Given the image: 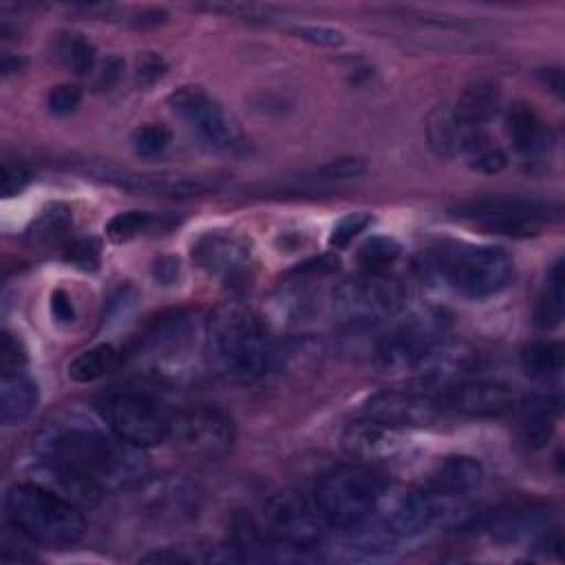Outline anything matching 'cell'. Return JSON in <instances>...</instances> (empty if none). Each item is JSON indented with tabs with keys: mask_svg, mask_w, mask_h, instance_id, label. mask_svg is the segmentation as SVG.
<instances>
[{
	"mask_svg": "<svg viewBox=\"0 0 565 565\" xmlns=\"http://www.w3.org/2000/svg\"><path fill=\"white\" fill-rule=\"evenodd\" d=\"M73 230V214L64 203L46 205L29 227V241L40 247H66Z\"/></svg>",
	"mask_w": 565,
	"mask_h": 565,
	"instance_id": "26",
	"label": "cell"
},
{
	"mask_svg": "<svg viewBox=\"0 0 565 565\" xmlns=\"http://www.w3.org/2000/svg\"><path fill=\"white\" fill-rule=\"evenodd\" d=\"M33 446L40 459L95 481L104 492L128 488L146 475L141 448L79 413H62L46 422L35 433Z\"/></svg>",
	"mask_w": 565,
	"mask_h": 565,
	"instance_id": "1",
	"label": "cell"
},
{
	"mask_svg": "<svg viewBox=\"0 0 565 565\" xmlns=\"http://www.w3.org/2000/svg\"><path fill=\"white\" fill-rule=\"evenodd\" d=\"M441 331V322L437 316H413L388 333H384L373 351V364L380 373L402 377V375H419L426 360Z\"/></svg>",
	"mask_w": 565,
	"mask_h": 565,
	"instance_id": "9",
	"label": "cell"
},
{
	"mask_svg": "<svg viewBox=\"0 0 565 565\" xmlns=\"http://www.w3.org/2000/svg\"><path fill=\"white\" fill-rule=\"evenodd\" d=\"M172 141V132L163 124H141L130 135V146L137 157H159Z\"/></svg>",
	"mask_w": 565,
	"mask_h": 565,
	"instance_id": "32",
	"label": "cell"
},
{
	"mask_svg": "<svg viewBox=\"0 0 565 565\" xmlns=\"http://www.w3.org/2000/svg\"><path fill=\"white\" fill-rule=\"evenodd\" d=\"M4 516L20 536L46 547L73 545L86 530L79 505L35 481L7 492Z\"/></svg>",
	"mask_w": 565,
	"mask_h": 565,
	"instance_id": "4",
	"label": "cell"
},
{
	"mask_svg": "<svg viewBox=\"0 0 565 565\" xmlns=\"http://www.w3.org/2000/svg\"><path fill=\"white\" fill-rule=\"evenodd\" d=\"M539 75H541L543 84H545L552 93H556L558 97L563 95V73H561V68H543Z\"/></svg>",
	"mask_w": 565,
	"mask_h": 565,
	"instance_id": "47",
	"label": "cell"
},
{
	"mask_svg": "<svg viewBox=\"0 0 565 565\" xmlns=\"http://www.w3.org/2000/svg\"><path fill=\"white\" fill-rule=\"evenodd\" d=\"M64 258L77 267L93 269L99 263V243L95 238H77L64 247Z\"/></svg>",
	"mask_w": 565,
	"mask_h": 565,
	"instance_id": "40",
	"label": "cell"
},
{
	"mask_svg": "<svg viewBox=\"0 0 565 565\" xmlns=\"http://www.w3.org/2000/svg\"><path fill=\"white\" fill-rule=\"evenodd\" d=\"M466 163L470 170L475 172H483V174H497L508 166V157L505 152L494 146L486 135H481L468 150H466Z\"/></svg>",
	"mask_w": 565,
	"mask_h": 565,
	"instance_id": "33",
	"label": "cell"
},
{
	"mask_svg": "<svg viewBox=\"0 0 565 565\" xmlns=\"http://www.w3.org/2000/svg\"><path fill=\"white\" fill-rule=\"evenodd\" d=\"M33 477H35V483L57 492L60 497L73 501L79 508L97 505L99 499L104 497V490L95 481L44 459H40V463L35 466Z\"/></svg>",
	"mask_w": 565,
	"mask_h": 565,
	"instance_id": "23",
	"label": "cell"
},
{
	"mask_svg": "<svg viewBox=\"0 0 565 565\" xmlns=\"http://www.w3.org/2000/svg\"><path fill=\"white\" fill-rule=\"evenodd\" d=\"M437 399L446 411L468 417H501L516 406L514 391L508 384L492 380H461L444 384Z\"/></svg>",
	"mask_w": 565,
	"mask_h": 565,
	"instance_id": "17",
	"label": "cell"
},
{
	"mask_svg": "<svg viewBox=\"0 0 565 565\" xmlns=\"http://www.w3.org/2000/svg\"><path fill=\"white\" fill-rule=\"evenodd\" d=\"M289 33L294 38H300V40L318 44V46L344 44V33L340 29H333L327 24H294V26H289Z\"/></svg>",
	"mask_w": 565,
	"mask_h": 565,
	"instance_id": "38",
	"label": "cell"
},
{
	"mask_svg": "<svg viewBox=\"0 0 565 565\" xmlns=\"http://www.w3.org/2000/svg\"><path fill=\"white\" fill-rule=\"evenodd\" d=\"M386 486L366 466L342 463L320 475L313 486V503L327 525L349 530L369 519Z\"/></svg>",
	"mask_w": 565,
	"mask_h": 565,
	"instance_id": "5",
	"label": "cell"
},
{
	"mask_svg": "<svg viewBox=\"0 0 565 565\" xmlns=\"http://www.w3.org/2000/svg\"><path fill=\"white\" fill-rule=\"evenodd\" d=\"M166 71H168V64L159 53L143 51L135 60V82H137V86L154 84L157 79H161L166 75Z\"/></svg>",
	"mask_w": 565,
	"mask_h": 565,
	"instance_id": "39",
	"label": "cell"
},
{
	"mask_svg": "<svg viewBox=\"0 0 565 565\" xmlns=\"http://www.w3.org/2000/svg\"><path fill=\"white\" fill-rule=\"evenodd\" d=\"M181 276V263L174 256H159L152 265V278L159 285H172Z\"/></svg>",
	"mask_w": 565,
	"mask_h": 565,
	"instance_id": "45",
	"label": "cell"
},
{
	"mask_svg": "<svg viewBox=\"0 0 565 565\" xmlns=\"http://www.w3.org/2000/svg\"><path fill=\"white\" fill-rule=\"evenodd\" d=\"M426 269L455 294L481 300L508 287L514 263L501 247L448 238L428 249Z\"/></svg>",
	"mask_w": 565,
	"mask_h": 565,
	"instance_id": "3",
	"label": "cell"
},
{
	"mask_svg": "<svg viewBox=\"0 0 565 565\" xmlns=\"http://www.w3.org/2000/svg\"><path fill=\"white\" fill-rule=\"evenodd\" d=\"M24 64H26V60H24V57H20V55H13V53H2V62H0V68H2V73H4V75L20 71Z\"/></svg>",
	"mask_w": 565,
	"mask_h": 565,
	"instance_id": "48",
	"label": "cell"
},
{
	"mask_svg": "<svg viewBox=\"0 0 565 565\" xmlns=\"http://www.w3.org/2000/svg\"><path fill=\"white\" fill-rule=\"evenodd\" d=\"M448 411L424 391H382L366 399L364 417L375 419L395 430L402 428H430L444 419Z\"/></svg>",
	"mask_w": 565,
	"mask_h": 565,
	"instance_id": "14",
	"label": "cell"
},
{
	"mask_svg": "<svg viewBox=\"0 0 565 565\" xmlns=\"http://www.w3.org/2000/svg\"><path fill=\"white\" fill-rule=\"evenodd\" d=\"M505 135L512 148L527 159L541 157L552 146V130L525 104H514L505 115Z\"/></svg>",
	"mask_w": 565,
	"mask_h": 565,
	"instance_id": "22",
	"label": "cell"
},
{
	"mask_svg": "<svg viewBox=\"0 0 565 565\" xmlns=\"http://www.w3.org/2000/svg\"><path fill=\"white\" fill-rule=\"evenodd\" d=\"M121 71H124V62H121L117 55H108V57L99 64V71H97V77H95V88H99V90H110V88L119 82Z\"/></svg>",
	"mask_w": 565,
	"mask_h": 565,
	"instance_id": "43",
	"label": "cell"
},
{
	"mask_svg": "<svg viewBox=\"0 0 565 565\" xmlns=\"http://www.w3.org/2000/svg\"><path fill=\"white\" fill-rule=\"evenodd\" d=\"M24 362H26V353H24L22 342L13 333L4 331L2 333V347H0V366H2V371H22Z\"/></svg>",
	"mask_w": 565,
	"mask_h": 565,
	"instance_id": "41",
	"label": "cell"
},
{
	"mask_svg": "<svg viewBox=\"0 0 565 565\" xmlns=\"http://www.w3.org/2000/svg\"><path fill=\"white\" fill-rule=\"evenodd\" d=\"M117 364V351L110 344H97L93 349L82 351L68 362V377L73 382L86 384L102 375H106Z\"/></svg>",
	"mask_w": 565,
	"mask_h": 565,
	"instance_id": "30",
	"label": "cell"
},
{
	"mask_svg": "<svg viewBox=\"0 0 565 565\" xmlns=\"http://www.w3.org/2000/svg\"><path fill=\"white\" fill-rule=\"evenodd\" d=\"M55 57L68 66L71 71H75L77 75H86L90 71H95L97 66V49L95 44L79 31H64L57 33L55 44H53Z\"/></svg>",
	"mask_w": 565,
	"mask_h": 565,
	"instance_id": "28",
	"label": "cell"
},
{
	"mask_svg": "<svg viewBox=\"0 0 565 565\" xmlns=\"http://www.w3.org/2000/svg\"><path fill=\"white\" fill-rule=\"evenodd\" d=\"M263 519L274 550L296 552L300 558L322 541L327 527L313 499L309 501L291 490L271 494L265 503Z\"/></svg>",
	"mask_w": 565,
	"mask_h": 565,
	"instance_id": "8",
	"label": "cell"
},
{
	"mask_svg": "<svg viewBox=\"0 0 565 565\" xmlns=\"http://www.w3.org/2000/svg\"><path fill=\"white\" fill-rule=\"evenodd\" d=\"M49 307H51V313L57 322H73L75 320V309H73L71 296L64 289H55L51 294Z\"/></svg>",
	"mask_w": 565,
	"mask_h": 565,
	"instance_id": "46",
	"label": "cell"
},
{
	"mask_svg": "<svg viewBox=\"0 0 565 565\" xmlns=\"http://www.w3.org/2000/svg\"><path fill=\"white\" fill-rule=\"evenodd\" d=\"M402 252V245L393 238V236H371L362 243V247L358 249V260L364 267V271H388V267L397 260Z\"/></svg>",
	"mask_w": 565,
	"mask_h": 565,
	"instance_id": "31",
	"label": "cell"
},
{
	"mask_svg": "<svg viewBox=\"0 0 565 565\" xmlns=\"http://www.w3.org/2000/svg\"><path fill=\"white\" fill-rule=\"evenodd\" d=\"M207 369L232 384H249L271 369L274 347L263 322L241 302L216 305L203 329Z\"/></svg>",
	"mask_w": 565,
	"mask_h": 565,
	"instance_id": "2",
	"label": "cell"
},
{
	"mask_svg": "<svg viewBox=\"0 0 565 565\" xmlns=\"http://www.w3.org/2000/svg\"><path fill=\"white\" fill-rule=\"evenodd\" d=\"M99 413L106 426L135 448H152L168 439L170 415L146 393H110L102 399Z\"/></svg>",
	"mask_w": 565,
	"mask_h": 565,
	"instance_id": "10",
	"label": "cell"
},
{
	"mask_svg": "<svg viewBox=\"0 0 565 565\" xmlns=\"http://www.w3.org/2000/svg\"><path fill=\"white\" fill-rule=\"evenodd\" d=\"M565 311V271L563 260H556L545 278V285L534 305V322L541 329H556Z\"/></svg>",
	"mask_w": 565,
	"mask_h": 565,
	"instance_id": "27",
	"label": "cell"
},
{
	"mask_svg": "<svg viewBox=\"0 0 565 565\" xmlns=\"http://www.w3.org/2000/svg\"><path fill=\"white\" fill-rule=\"evenodd\" d=\"M369 170V163L362 157H338L320 163L309 172L313 181H349L358 179Z\"/></svg>",
	"mask_w": 565,
	"mask_h": 565,
	"instance_id": "35",
	"label": "cell"
},
{
	"mask_svg": "<svg viewBox=\"0 0 565 565\" xmlns=\"http://www.w3.org/2000/svg\"><path fill=\"white\" fill-rule=\"evenodd\" d=\"M450 501H444L428 492L424 486L417 490H406L388 497V503H377L375 512H380V521L386 525L391 534L397 539H408L426 532L441 516L448 514Z\"/></svg>",
	"mask_w": 565,
	"mask_h": 565,
	"instance_id": "16",
	"label": "cell"
},
{
	"mask_svg": "<svg viewBox=\"0 0 565 565\" xmlns=\"http://www.w3.org/2000/svg\"><path fill=\"white\" fill-rule=\"evenodd\" d=\"M139 561L143 563H194L199 556L194 552H188V547H163L143 554Z\"/></svg>",
	"mask_w": 565,
	"mask_h": 565,
	"instance_id": "44",
	"label": "cell"
},
{
	"mask_svg": "<svg viewBox=\"0 0 565 565\" xmlns=\"http://www.w3.org/2000/svg\"><path fill=\"white\" fill-rule=\"evenodd\" d=\"M154 223V216L150 212L143 210H128V212H119L115 214L108 223H106V234L113 243H126L130 238H135L137 234L150 230Z\"/></svg>",
	"mask_w": 565,
	"mask_h": 565,
	"instance_id": "34",
	"label": "cell"
},
{
	"mask_svg": "<svg viewBox=\"0 0 565 565\" xmlns=\"http://www.w3.org/2000/svg\"><path fill=\"white\" fill-rule=\"evenodd\" d=\"M192 260L225 287H241L252 278L254 249L249 238L234 230H207L192 245Z\"/></svg>",
	"mask_w": 565,
	"mask_h": 565,
	"instance_id": "12",
	"label": "cell"
},
{
	"mask_svg": "<svg viewBox=\"0 0 565 565\" xmlns=\"http://www.w3.org/2000/svg\"><path fill=\"white\" fill-rule=\"evenodd\" d=\"M452 216L483 227L486 232L527 238L536 236L561 216L556 203L521 194H481L450 207Z\"/></svg>",
	"mask_w": 565,
	"mask_h": 565,
	"instance_id": "6",
	"label": "cell"
},
{
	"mask_svg": "<svg viewBox=\"0 0 565 565\" xmlns=\"http://www.w3.org/2000/svg\"><path fill=\"white\" fill-rule=\"evenodd\" d=\"M168 106L210 148H230L234 128L221 104L201 86H181L168 97Z\"/></svg>",
	"mask_w": 565,
	"mask_h": 565,
	"instance_id": "15",
	"label": "cell"
},
{
	"mask_svg": "<svg viewBox=\"0 0 565 565\" xmlns=\"http://www.w3.org/2000/svg\"><path fill=\"white\" fill-rule=\"evenodd\" d=\"M514 411H516L521 439L530 448H543L554 433V424L561 413V402L550 395L532 393V395H525L521 402H516Z\"/></svg>",
	"mask_w": 565,
	"mask_h": 565,
	"instance_id": "21",
	"label": "cell"
},
{
	"mask_svg": "<svg viewBox=\"0 0 565 565\" xmlns=\"http://www.w3.org/2000/svg\"><path fill=\"white\" fill-rule=\"evenodd\" d=\"M483 481V466L468 455L444 457L428 475L424 488L444 501H452L479 488Z\"/></svg>",
	"mask_w": 565,
	"mask_h": 565,
	"instance_id": "19",
	"label": "cell"
},
{
	"mask_svg": "<svg viewBox=\"0 0 565 565\" xmlns=\"http://www.w3.org/2000/svg\"><path fill=\"white\" fill-rule=\"evenodd\" d=\"M481 130H475L466 126L457 115L452 113L450 104L437 106L428 115L426 124V139L435 154L439 157H463L466 150L481 137Z\"/></svg>",
	"mask_w": 565,
	"mask_h": 565,
	"instance_id": "20",
	"label": "cell"
},
{
	"mask_svg": "<svg viewBox=\"0 0 565 565\" xmlns=\"http://www.w3.org/2000/svg\"><path fill=\"white\" fill-rule=\"evenodd\" d=\"M168 439L188 457L221 459L234 444V424L221 408L188 406L170 415Z\"/></svg>",
	"mask_w": 565,
	"mask_h": 565,
	"instance_id": "11",
	"label": "cell"
},
{
	"mask_svg": "<svg viewBox=\"0 0 565 565\" xmlns=\"http://www.w3.org/2000/svg\"><path fill=\"white\" fill-rule=\"evenodd\" d=\"M29 181H31V172L22 163H11V161L2 163V194L7 199L20 194L29 185Z\"/></svg>",
	"mask_w": 565,
	"mask_h": 565,
	"instance_id": "42",
	"label": "cell"
},
{
	"mask_svg": "<svg viewBox=\"0 0 565 565\" xmlns=\"http://www.w3.org/2000/svg\"><path fill=\"white\" fill-rule=\"evenodd\" d=\"M408 298L411 291L397 276L388 271H362L342 280L331 291V309L349 327H373L402 313Z\"/></svg>",
	"mask_w": 565,
	"mask_h": 565,
	"instance_id": "7",
	"label": "cell"
},
{
	"mask_svg": "<svg viewBox=\"0 0 565 565\" xmlns=\"http://www.w3.org/2000/svg\"><path fill=\"white\" fill-rule=\"evenodd\" d=\"M40 399L38 384L24 371H2L0 377V419L2 424L24 422Z\"/></svg>",
	"mask_w": 565,
	"mask_h": 565,
	"instance_id": "25",
	"label": "cell"
},
{
	"mask_svg": "<svg viewBox=\"0 0 565 565\" xmlns=\"http://www.w3.org/2000/svg\"><path fill=\"white\" fill-rule=\"evenodd\" d=\"M501 106V88L494 82L477 79L468 84L459 97L450 104L457 119H461L466 126L481 130Z\"/></svg>",
	"mask_w": 565,
	"mask_h": 565,
	"instance_id": "24",
	"label": "cell"
},
{
	"mask_svg": "<svg viewBox=\"0 0 565 565\" xmlns=\"http://www.w3.org/2000/svg\"><path fill=\"white\" fill-rule=\"evenodd\" d=\"M521 366L525 375L534 380L558 377L563 371V344L552 340H536L521 353Z\"/></svg>",
	"mask_w": 565,
	"mask_h": 565,
	"instance_id": "29",
	"label": "cell"
},
{
	"mask_svg": "<svg viewBox=\"0 0 565 565\" xmlns=\"http://www.w3.org/2000/svg\"><path fill=\"white\" fill-rule=\"evenodd\" d=\"M82 102V88L77 84H57L46 95V106L55 117H66L77 110Z\"/></svg>",
	"mask_w": 565,
	"mask_h": 565,
	"instance_id": "37",
	"label": "cell"
},
{
	"mask_svg": "<svg viewBox=\"0 0 565 565\" xmlns=\"http://www.w3.org/2000/svg\"><path fill=\"white\" fill-rule=\"evenodd\" d=\"M373 216L369 212H351L347 216H342L333 230H331V236H329V245L335 247V249H342L347 247L362 230H366L371 225Z\"/></svg>",
	"mask_w": 565,
	"mask_h": 565,
	"instance_id": "36",
	"label": "cell"
},
{
	"mask_svg": "<svg viewBox=\"0 0 565 565\" xmlns=\"http://www.w3.org/2000/svg\"><path fill=\"white\" fill-rule=\"evenodd\" d=\"M342 448L351 459H358L364 463L393 461L404 450V437L399 435V430L364 417V419L351 422L344 428Z\"/></svg>",
	"mask_w": 565,
	"mask_h": 565,
	"instance_id": "18",
	"label": "cell"
},
{
	"mask_svg": "<svg viewBox=\"0 0 565 565\" xmlns=\"http://www.w3.org/2000/svg\"><path fill=\"white\" fill-rule=\"evenodd\" d=\"M82 172L90 179L110 183L126 192L146 194V196H170V199H185V196H201L216 190V181L203 174L190 172H135L121 170L115 166H84Z\"/></svg>",
	"mask_w": 565,
	"mask_h": 565,
	"instance_id": "13",
	"label": "cell"
}]
</instances>
